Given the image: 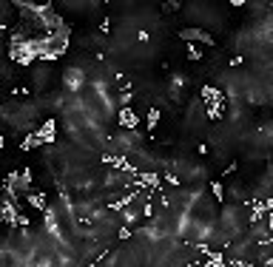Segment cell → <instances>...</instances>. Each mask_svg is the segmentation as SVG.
<instances>
[{"instance_id":"1","label":"cell","mask_w":273,"mask_h":267,"mask_svg":"<svg viewBox=\"0 0 273 267\" xmlns=\"http://www.w3.org/2000/svg\"><path fill=\"white\" fill-rule=\"evenodd\" d=\"M180 40H182V46H188V43H202V46H216L213 43V34L211 31H205V29H182L180 31Z\"/></svg>"},{"instance_id":"2","label":"cell","mask_w":273,"mask_h":267,"mask_svg":"<svg viewBox=\"0 0 273 267\" xmlns=\"http://www.w3.org/2000/svg\"><path fill=\"white\" fill-rule=\"evenodd\" d=\"M140 125V114L131 108V105H125V108L117 111V128H125V131H137Z\"/></svg>"},{"instance_id":"3","label":"cell","mask_w":273,"mask_h":267,"mask_svg":"<svg viewBox=\"0 0 273 267\" xmlns=\"http://www.w3.org/2000/svg\"><path fill=\"white\" fill-rule=\"evenodd\" d=\"M211 193H213V202L225 205V185L219 182V179H211Z\"/></svg>"},{"instance_id":"4","label":"cell","mask_w":273,"mask_h":267,"mask_svg":"<svg viewBox=\"0 0 273 267\" xmlns=\"http://www.w3.org/2000/svg\"><path fill=\"white\" fill-rule=\"evenodd\" d=\"M145 125H148V134L157 131V125H160V108H148V119H145Z\"/></svg>"},{"instance_id":"5","label":"cell","mask_w":273,"mask_h":267,"mask_svg":"<svg viewBox=\"0 0 273 267\" xmlns=\"http://www.w3.org/2000/svg\"><path fill=\"white\" fill-rule=\"evenodd\" d=\"M185 51H188V60H202L205 54L199 49H196V46H193V43H188V46H185Z\"/></svg>"}]
</instances>
